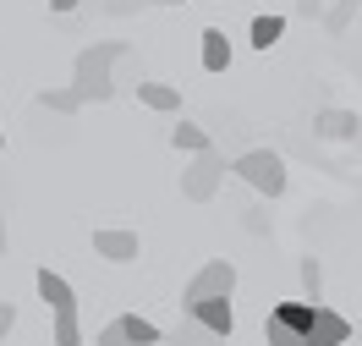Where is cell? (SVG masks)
I'll list each match as a JSON object with an SVG mask.
<instances>
[{
  "label": "cell",
  "mask_w": 362,
  "mask_h": 346,
  "mask_svg": "<svg viewBox=\"0 0 362 346\" xmlns=\"http://www.w3.org/2000/svg\"><path fill=\"white\" fill-rule=\"evenodd\" d=\"M49 341H55V346H83V324H77V313H55Z\"/></svg>",
  "instance_id": "ffe728a7"
},
{
  "label": "cell",
  "mask_w": 362,
  "mask_h": 346,
  "mask_svg": "<svg viewBox=\"0 0 362 346\" xmlns=\"http://www.w3.org/2000/svg\"><path fill=\"white\" fill-rule=\"evenodd\" d=\"M296 275H302L308 302H324V264H318V258H302V264H296Z\"/></svg>",
  "instance_id": "d6986e66"
},
{
  "label": "cell",
  "mask_w": 362,
  "mask_h": 346,
  "mask_svg": "<svg viewBox=\"0 0 362 346\" xmlns=\"http://www.w3.org/2000/svg\"><path fill=\"white\" fill-rule=\"evenodd\" d=\"M165 335H159V324L137 319V313H121V319H110L99 335H93V346H159Z\"/></svg>",
  "instance_id": "5b68a950"
},
{
  "label": "cell",
  "mask_w": 362,
  "mask_h": 346,
  "mask_svg": "<svg viewBox=\"0 0 362 346\" xmlns=\"http://www.w3.org/2000/svg\"><path fill=\"white\" fill-rule=\"evenodd\" d=\"M204 67L209 71H226L230 67V39L220 28H204Z\"/></svg>",
  "instance_id": "9a60e30c"
},
{
  "label": "cell",
  "mask_w": 362,
  "mask_h": 346,
  "mask_svg": "<svg viewBox=\"0 0 362 346\" xmlns=\"http://www.w3.org/2000/svg\"><path fill=\"white\" fill-rule=\"evenodd\" d=\"M226 182V154L220 149H204V154H192V165L181 171V198L187 204H209L214 192Z\"/></svg>",
  "instance_id": "3957f363"
},
{
  "label": "cell",
  "mask_w": 362,
  "mask_h": 346,
  "mask_svg": "<svg viewBox=\"0 0 362 346\" xmlns=\"http://www.w3.org/2000/svg\"><path fill=\"white\" fill-rule=\"evenodd\" d=\"M357 6H362V0H335V6H324V28H329V33L340 39L346 28L357 23Z\"/></svg>",
  "instance_id": "e0dca14e"
},
{
  "label": "cell",
  "mask_w": 362,
  "mask_h": 346,
  "mask_svg": "<svg viewBox=\"0 0 362 346\" xmlns=\"http://www.w3.org/2000/svg\"><path fill=\"white\" fill-rule=\"evenodd\" d=\"M296 11H302V17H313V23H324V0H296Z\"/></svg>",
  "instance_id": "603a6c76"
},
{
  "label": "cell",
  "mask_w": 362,
  "mask_h": 346,
  "mask_svg": "<svg viewBox=\"0 0 362 346\" xmlns=\"http://www.w3.org/2000/svg\"><path fill=\"white\" fill-rule=\"evenodd\" d=\"M351 335H357V330H351V319H346V313H335L329 302H318L313 330H308V346H346Z\"/></svg>",
  "instance_id": "8992f818"
},
{
  "label": "cell",
  "mask_w": 362,
  "mask_h": 346,
  "mask_svg": "<svg viewBox=\"0 0 362 346\" xmlns=\"http://www.w3.org/2000/svg\"><path fill=\"white\" fill-rule=\"evenodd\" d=\"M137 99H143L148 110H159V115L181 110V88H170V83H137Z\"/></svg>",
  "instance_id": "7c38bea8"
},
{
  "label": "cell",
  "mask_w": 362,
  "mask_h": 346,
  "mask_svg": "<svg viewBox=\"0 0 362 346\" xmlns=\"http://www.w3.org/2000/svg\"><path fill=\"white\" fill-rule=\"evenodd\" d=\"M230 292H236V264H230V258H209L204 270L187 280L181 308H192V302H204V297H230Z\"/></svg>",
  "instance_id": "277c9868"
},
{
  "label": "cell",
  "mask_w": 362,
  "mask_h": 346,
  "mask_svg": "<svg viewBox=\"0 0 362 346\" xmlns=\"http://www.w3.org/2000/svg\"><path fill=\"white\" fill-rule=\"evenodd\" d=\"M181 313H192V319L204 324V330H214L220 341H230V330H236V308H230V297H204V302H192V308H181Z\"/></svg>",
  "instance_id": "ba28073f"
},
{
  "label": "cell",
  "mask_w": 362,
  "mask_h": 346,
  "mask_svg": "<svg viewBox=\"0 0 362 346\" xmlns=\"http://www.w3.org/2000/svg\"><path fill=\"white\" fill-rule=\"evenodd\" d=\"M17 330V302H0V341Z\"/></svg>",
  "instance_id": "44dd1931"
},
{
  "label": "cell",
  "mask_w": 362,
  "mask_h": 346,
  "mask_svg": "<svg viewBox=\"0 0 362 346\" xmlns=\"http://www.w3.org/2000/svg\"><path fill=\"white\" fill-rule=\"evenodd\" d=\"M93 253L110 258V264H132L143 253V242H137V231H115V226H99L93 231Z\"/></svg>",
  "instance_id": "52a82bcc"
},
{
  "label": "cell",
  "mask_w": 362,
  "mask_h": 346,
  "mask_svg": "<svg viewBox=\"0 0 362 346\" xmlns=\"http://www.w3.org/2000/svg\"><path fill=\"white\" fill-rule=\"evenodd\" d=\"M6 242H11V236H6V220H0V258H6Z\"/></svg>",
  "instance_id": "d4e9b609"
},
{
  "label": "cell",
  "mask_w": 362,
  "mask_h": 346,
  "mask_svg": "<svg viewBox=\"0 0 362 346\" xmlns=\"http://www.w3.org/2000/svg\"><path fill=\"white\" fill-rule=\"evenodd\" d=\"M39 297H45L49 319H55V313H77V292H71V280L55 275V270H39Z\"/></svg>",
  "instance_id": "30bf717a"
},
{
  "label": "cell",
  "mask_w": 362,
  "mask_h": 346,
  "mask_svg": "<svg viewBox=\"0 0 362 346\" xmlns=\"http://www.w3.org/2000/svg\"><path fill=\"white\" fill-rule=\"evenodd\" d=\"M39 105H45V110H55V115H77V110H83L77 88H45V93H39Z\"/></svg>",
  "instance_id": "ac0fdd59"
},
{
  "label": "cell",
  "mask_w": 362,
  "mask_h": 346,
  "mask_svg": "<svg viewBox=\"0 0 362 346\" xmlns=\"http://www.w3.org/2000/svg\"><path fill=\"white\" fill-rule=\"evenodd\" d=\"M170 346H226V341H220L214 330H204L192 313H181V324L170 330Z\"/></svg>",
  "instance_id": "5bb4252c"
},
{
  "label": "cell",
  "mask_w": 362,
  "mask_h": 346,
  "mask_svg": "<svg viewBox=\"0 0 362 346\" xmlns=\"http://www.w3.org/2000/svg\"><path fill=\"white\" fill-rule=\"evenodd\" d=\"M230 171H236L258 198H280V192H286V160H280L274 149H247Z\"/></svg>",
  "instance_id": "7a4b0ae2"
},
{
  "label": "cell",
  "mask_w": 362,
  "mask_h": 346,
  "mask_svg": "<svg viewBox=\"0 0 362 346\" xmlns=\"http://www.w3.org/2000/svg\"><path fill=\"white\" fill-rule=\"evenodd\" d=\"M242 226H247L252 236H264V231H269V214H264V209H247V220H242Z\"/></svg>",
  "instance_id": "7402d4cb"
},
{
  "label": "cell",
  "mask_w": 362,
  "mask_h": 346,
  "mask_svg": "<svg viewBox=\"0 0 362 346\" xmlns=\"http://www.w3.org/2000/svg\"><path fill=\"white\" fill-rule=\"evenodd\" d=\"M127 61V45L121 39H105V45H88L77 61H71V88L83 105H105L115 93V67Z\"/></svg>",
  "instance_id": "6da1fadb"
},
{
  "label": "cell",
  "mask_w": 362,
  "mask_h": 346,
  "mask_svg": "<svg viewBox=\"0 0 362 346\" xmlns=\"http://www.w3.org/2000/svg\"><path fill=\"white\" fill-rule=\"evenodd\" d=\"M280 39H286V17H252V50H274L280 45Z\"/></svg>",
  "instance_id": "2e32d148"
},
{
  "label": "cell",
  "mask_w": 362,
  "mask_h": 346,
  "mask_svg": "<svg viewBox=\"0 0 362 346\" xmlns=\"http://www.w3.org/2000/svg\"><path fill=\"white\" fill-rule=\"evenodd\" d=\"M313 132H318V138H329V143H351L362 132V115L357 110H335V105H329V110L313 115Z\"/></svg>",
  "instance_id": "9c48e42d"
},
{
  "label": "cell",
  "mask_w": 362,
  "mask_h": 346,
  "mask_svg": "<svg viewBox=\"0 0 362 346\" xmlns=\"http://www.w3.org/2000/svg\"><path fill=\"white\" fill-rule=\"evenodd\" d=\"M313 313H318V302H274V308H269V319H274V324H286L291 335H302V346H308Z\"/></svg>",
  "instance_id": "8fae6325"
},
{
  "label": "cell",
  "mask_w": 362,
  "mask_h": 346,
  "mask_svg": "<svg viewBox=\"0 0 362 346\" xmlns=\"http://www.w3.org/2000/svg\"><path fill=\"white\" fill-rule=\"evenodd\" d=\"M0 149H6V127H0Z\"/></svg>",
  "instance_id": "484cf974"
},
{
  "label": "cell",
  "mask_w": 362,
  "mask_h": 346,
  "mask_svg": "<svg viewBox=\"0 0 362 346\" xmlns=\"http://www.w3.org/2000/svg\"><path fill=\"white\" fill-rule=\"evenodd\" d=\"M159 6H181V0H159Z\"/></svg>",
  "instance_id": "4316f807"
},
{
  "label": "cell",
  "mask_w": 362,
  "mask_h": 346,
  "mask_svg": "<svg viewBox=\"0 0 362 346\" xmlns=\"http://www.w3.org/2000/svg\"><path fill=\"white\" fill-rule=\"evenodd\" d=\"M170 143H176L181 154H204V149H214L209 127H198V121H176V127H170Z\"/></svg>",
  "instance_id": "4fadbf2b"
},
{
  "label": "cell",
  "mask_w": 362,
  "mask_h": 346,
  "mask_svg": "<svg viewBox=\"0 0 362 346\" xmlns=\"http://www.w3.org/2000/svg\"><path fill=\"white\" fill-rule=\"evenodd\" d=\"M77 6H83V0H49V11H61V17H66V11H77Z\"/></svg>",
  "instance_id": "cb8c5ba5"
}]
</instances>
